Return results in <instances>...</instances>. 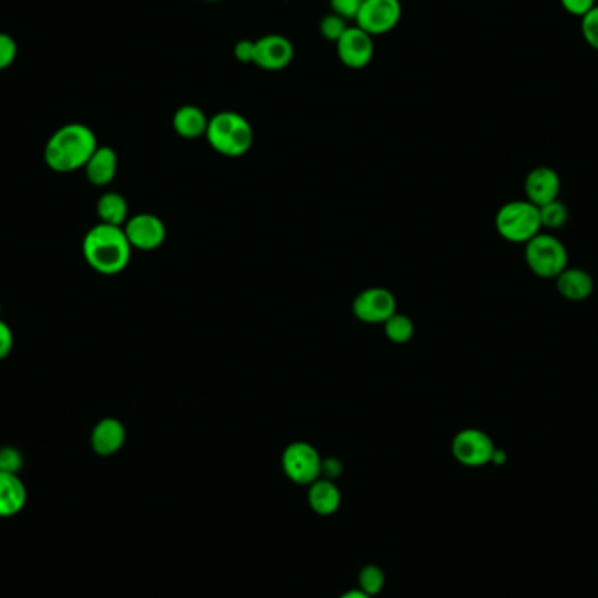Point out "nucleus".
Listing matches in <instances>:
<instances>
[{
  "instance_id": "obj_3",
  "label": "nucleus",
  "mask_w": 598,
  "mask_h": 598,
  "mask_svg": "<svg viewBox=\"0 0 598 598\" xmlns=\"http://www.w3.org/2000/svg\"><path fill=\"white\" fill-rule=\"evenodd\" d=\"M205 137L216 153L230 158L244 156L254 144V130L249 119L235 111L217 112L212 116Z\"/></svg>"
},
{
  "instance_id": "obj_25",
  "label": "nucleus",
  "mask_w": 598,
  "mask_h": 598,
  "mask_svg": "<svg viewBox=\"0 0 598 598\" xmlns=\"http://www.w3.org/2000/svg\"><path fill=\"white\" fill-rule=\"evenodd\" d=\"M25 459L23 453L16 446H2L0 448V471L2 473L20 474Z\"/></svg>"
},
{
  "instance_id": "obj_27",
  "label": "nucleus",
  "mask_w": 598,
  "mask_h": 598,
  "mask_svg": "<svg viewBox=\"0 0 598 598\" xmlns=\"http://www.w3.org/2000/svg\"><path fill=\"white\" fill-rule=\"evenodd\" d=\"M18 56V44L13 35L0 32V72L9 69Z\"/></svg>"
},
{
  "instance_id": "obj_34",
  "label": "nucleus",
  "mask_w": 598,
  "mask_h": 598,
  "mask_svg": "<svg viewBox=\"0 0 598 598\" xmlns=\"http://www.w3.org/2000/svg\"><path fill=\"white\" fill-rule=\"evenodd\" d=\"M0 312H2V305H0Z\"/></svg>"
},
{
  "instance_id": "obj_32",
  "label": "nucleus",
  "mask_w": 598,
  "mask_h": 598,
  "mask_svg": "<svg viewBox=\"0 0 598 598\" xmlns=\"http://www.w3.org/2000/svg\"><path fill=\"white\" fill-rule=\"evenodd\" d=\"M340 598H373L369 597L368 593L362 592L361 588L359 590H348V592L343 593Z\"/></svg>"
},
{
  "instance_id": "obj_7",
  "label": "nucleus",
  "mask_w": 598,
  "mask_h": 598,
  "mask_svg": "<svg viewBox=\"0 0 598 598\" xmlns=\"http://www.w3.org/2000/svg\"><path fill=\"white\" fill-rule=\"evenodd\" d=\"M403 18L401 0H364L361 11L355 18V27L366 34L385 35L392 32Z\"/></svg>"
},
{
  "instance_id": "obj_29",
  "label": "nucleus",
  "mask_w": 598,
  "mask_h": 598,
  "mask_svg": "<svg viewBox=\"0 0 598 598\" xmlns=\"http://www.w3.org/2000/svg\"><path fill=\"white\" fill-rule=\"evenodd\" d=\"M560 6L565 13L581 20L585 14L592 11L593 7L597 6V0H560Z\"/></svg>"
},
{
  "instance_id": "obj_9",
  "label": "nucleus",
  "mask_w": 598,
  "mask_h": 598,
  "mask_svg": "<svg viewBox=\"0 0 598 598\" xmlns=\"http://www.w3.org/2000/svg\"><path fill=\"white\" fill-rule=\"evenodd\" d=\"M340 62L348 69H364L375 56V41L359 27H348L336 42Z\"/></svg>"
},
{
  "instance_id": "obj_19",
  "label": "nucleus",
  "mask_w": 598,
  "mask_h": 598,
  "mask_svg": "<svg viewBox=\"0 0 598 598\" xmlns=\"http://www.w3.org/2000/svg\"><path fill=\"white\" fill-rule=\"evenodd\" d=\"M308 504L320 516H331L340 509V488L331 480L313 481L308 488Z\"/></svg>"
},
{
  "instance_id": "obj_17",
  "label": "nucleus",
  "mask_w": 598,
  "mask_h": 598,
  "mask_svg": "<svg viewBox=\"0 0 598 598\" xmlns=\"http://www.w3.org/2000/svg\"><path fill=\"white\" fill-rule=\"evenodd\" d=\"M28 492L20 474L0 471V518L20 515L27 506Z\"/></svg>"
},
{
  "instance_id": "obj_12",
  "label": "nucleus",
  "mask_w": 598,
  "mask_h": 598,
  "mask_svg": "<svg viewBox=\"0 0 598 598\" xmlns=\"http://www.w3.org/2000/svg\"><path fill=\"white\" fill-rule=\"evenodd\" d=\"M123 230L132 249H139V251H156L167 238L165 224L160 217L153 214H137L130 217Z\"/></svg>"
},
{
  "instance_id": "obj_16",
  "label": "nucleus",
  "mask_w": 598,
  "mask_h": 598,
  "mask_svg": "<svg viewBox=\"0 0 598 598\" xmlns=\"http://www.w3.org/2000/svg\"><path fill=\"white\" fill-rule=\"evenodd\" d=\"M555 284H557L558 294L572 303L586 301L595 289L592 275L583 268H574V266H567L555 279Z\"/></svg>"
},
{
  "instance_id": "obj_18",
  "label": "nucleus",
  "mask_w": 598,
  "mask_h": 598,
  "mask_svg": "<svg viewBox=\"0 0 598 598\" xmlns=\"http://www.w3.org/2000/svg\"><path fill=\"white\" fill-rule=\"evenodd\" d=\"M209 128L207 114L196 105H182L174 114V130L182 139L195 140L205 137Z\"/></svg>"
},
{
  "instance_id": "obj_31",
  "label": "nucleus",
  "mask_w": 598,
  "mask_h": 598,
  "mask_svg": "<svg viewBox=\"0 0 598 598\" xmlns=\"http://www.w3.org/2000/svg\"><path fill=\"white\" fill-rule=\"evenodd\" d=\"M254 53H256V41L251 39H242L233 48V55L240 63H254Z\"/></svg>"
},
{
  "instance_id": "obj_28",
  "label": "nucleus",
  "mask_w": 598,
  "mask_h": 598,
  "mask_svg": "<svg viewBox=\"0 0 598 598\" xmlns=\"http://www.w3.org/2000/svg\"><path fill=\"white\" fill-rule=\"evenodd\" d=\"M362 4H364V0H329L331 13L338 14L347 21H355Z\"/></svg>"
},
{
  "instance_id": "obj_23",
  "label": "nucleus",
  "mask_w": 598,
  "mask_h": 598,
  "mask_svg": "<svg viewBox=\"0 0 598 598\" xmlns=\"http://www.w3.org/2000/svg\"><path fill=\"white\" fill-rule=\"evenodd\" d=\"M383 586H385V574L378 565L362 567V571L359 572V588L362 592L368 593L369 597H375L382 592Z\"/></svg>"
},
{
  "instance_id": "obj_10",
  "label": "nucleus",
  "mask_w": 598,
  "mask_h": 598,
  "mask_svg": "<svg viewBox=\"0 0 598 598\" xmlns=\"http://www.w3.org/2000/svg\"><path fill=\"white\" fill-rule=\"evenodd\" d=\"M354 315L366 324H383L397 312L394 294L383 287H371L354 299Z\"/></svg>"
},
{
  "instance_id": "obj_14",
  "label": "nucleus",
  "mask_w": 598,
  "mask_h": 598,
  "mask_svg": "<svg viewBox=\"0 0 598 598\" xmlns=\"http://www.w3.org/2000/svg\"><path fill=\"white\" fill-rule=\"evenodd\" d=\"M126 441V427L118 418H102L91 431V450L100 457H111L118 453Z\"/></svg>"
},
{
  "instance_id": "obj_15",
  "label": "nucleus",
  "mask_w": 598,
  "mask_h": 598,
  "mask_svg": "<svg viewBox=\"0 0 598 598\" xmlns=\"http://www.w3.org/2000/svg\"><path fill=\"white\" fill-rule=\"evenodd\" d=\"M84 175L93 186L104 188L109 186L118 174V154L109 146H98L84 165Z\"/></svg>"
},
{
  "instance_id": "obj_22",
  "label": "nucleus",
  "mask_w": 598,
  "mask_h": 598,
  "mask_svg": "<svg viewBox=\"0 0 598 598\" xmlns=\"http://www.w3.org/2000/svg\"><path fill=\"white\" fill-rule=\"evenodd\" d=\"M385 324V334L392 343L403 345L413 338L415 334V324L410 317H406L403 313H394L390 319L383 322Z\"/></svg>"
},
{
  "instance_id": "obj_26",
  "label": "nucleus",
  "mask_w": 598,
  "mask_h": 598,
  "mask_svg": "<svg viewBox=\"0 0 598 598\" xmlns=\"http://www.w3.org/2000/svg\"><path fill=\"white\" fill-rule=\"evenodd\" d=\"M581 34L586 44L598 51V4L581 18Z\"/></svg>"
},
{
  "instance_id": "obj_2",
  "label": "nucleus",
  "mask_w": 598,
  "mask_h": 598,
  "mask_svg": "<svg viewBox=\"0 0 598 598\" xmlns=\"http://www.w3.org/2000/svg\"><path fill=\"white\" fill-rule=\"evenodd\" d=\"M83 256L93 272L112 277L130 265L132 245L123 228L98 223L84 235Z\"/></svg>"
},
{
  "instance_id": "obj_6",
  "label": "nucleus",
  "mask_w": 598,
  "mask_h": 598,
  "mask_svg": "<svg viewBox=\"0 0 598 598\" xmlns=\"http://www.w3.org/2000/svg\"><path fill=\"white\" fill-rule=\"evenodd\" d=\"M282 469L287 478L296 485H312L322 474L319 452L305 441L291 443L282 455Z\"/></svg>"
},
{
  "instance_id": "obj_24",
  "label": "nucleus",
  "mask_w": 598,
  "mask_h": 598,
  "mask_svg": "<svg viewBox=\"0 0 598 598\" xmlns=\"http://www.w3.org/2000/svg\"><path fill=\"white\" fill-rule=\"evenodd\" d=\"M348 28V21L343 20L338 14L329 13L320 20L319 30L320 35L329 42L340 41L341 35L345 34Z\"/></svg>"
},
{
  "instance_id": "obj_8",
  "label": "nucleus",
  "mask_w": 598,
  "mask_h": 598,
  "mask_svg": "<svg viewBox=\"0 0 598 598\" xmlns=\"http://www.w3.org/2000/svg\"><path fill=\"white\" fill-rule=\"evenodd\" d=\"M495 452L497 448L494 441L487 432L480 429H464L453 438V457L462 466L481 467L492 464Z\"/></svg>"
},
{
  "instance_id": "obj_13",
  "label": "nucleus",
  "mask_w": 598,
  "mask_h": 598,
  "mask_svg": "<svg viewBox=\"0 0 598 598\" xmlns=\"http://www.w3.org/2000/svg\"><path fill=\"white\" fill-rule=\"evenodd\" d=\"M525 200L534 203L536 207H543L546 203L555 202L560 196L562 179L557 170L550 167H537L530 170L525 177Z\"/></svg>"
},
{
  "instance_id": "obj_4",
  "label": "nucleus",
  "mask_w": 598,
  "mask_h": 598,
  "mask_svg": "<svg viewBox=\"0 0 598 598\" xmlns=\"http://www.w3.org/2000/svg\"><path fill=\"white\" fill-rule=\"evenodd\" d=\"M495 230L511 244H527L543 231L539 207L529 200L504 203L495 216Z\"/></svg>"
},
{
  "instance_id": "obj_20",
  "label": "nucleus",
  "mask_w": 598,
  "mask_h": 598,
  "mask_svg": "<svg viewBox=\"0 0 598 598\" xmlns=\"http://www.w3.org/2000/svg\"><path fill=\"white\" fill-rule=\"evenodd\" d=\"M97 216L100 223L109 224V226H118L123 228L128 217V203L126 198L119 193L109 191L98 198L97 202Z\"/></svg>"
},
{
  "instance_id": "obj_33",
  "label": "nucleus",
  "mask_w": 598,
  "mask_h": 598,
  "mask_svg": "<svg viewBox=\"0 0 598 598\" xmlns=\"http://www.w3.org/2000/svg\"><path fill=\"white\" fill-rule=\"evenodd\" d=\"M205 2H217V0H205Z\"/></svg>"
},
{
  "instance_id": "obj_35",
  "label": "nucleus",
  "mask_w": 598,
  "mask_h": 598,
  "mask_svg": "<svg viewBox=\"0 0 598 598\" xmlns=\"http://www.w3.org/2000/svg\"><path fill=\"white\" fill-rule=\"evenodd\" d=\"M284 2H289V0H284Z\"/></svg>"
},
{
  "instance_id": "obj_21",
  "label": "nucleus",
  "mask_w": 598,
  "mask_h": 598,
  "mask_svg": "<svg viewBox=\"0 0 598 598\" xmlns=\"http://www.w3.org/2000/svg\"><path fill=\"white\" fill-rule=\"evenodd\" d=\"M539 217H541V226L546 231L562 230L565 224L569 223V207L565 205L560 198L555 202L546 203L539 207Z\"/></svg>"
},
{
  "instance_id": "obj_30",
  "label": "nucleus",
  "mask_w": 598,
  "mask_h": 598,
  "mask_svg": "<svg viewBox=\"0 0 598 598\" xmlns=\"http://www.w3.org/2000/svg\"><path fill=\"white\" fill-rule=\"evenodd\" d=\"M14 347V334L13 329L9 327L7 322L0 319V361L7 359Z\"/></svg>"
},
{
  "instance_id": "obj_1",
  "label": "nucleus",
  "mask_w": 598,
  "mask_h": 598,
  "mask_svg": "<svg viewBox=\"0 0 598 598\" xmlns=\"http://www.w3.org/2000/svg\"><path fill=\"white\" fill-rule=\"evenodd\" d=\"M97 147V135L90 126L69 123L49 137L44 146V163L56 174H72L83 170Z\"/></svg>"
},
{
  "instance_id": "obj_11",
  "label": "nucleus",
  "mask_w": 598,
  "mask_h": 598,
  "mask_svg": "<svg viewBox=\"0 0 598 598\" xmlns=\"http://www.w3.org/2000/svg\"><path fill=\"white\" fill-rule=\"evenodd\" d=\"M294 60L293 42L286 35L268 34L256 41L254 65L266 72H280L287 69Z\"/></svg>"
},
{
  "instance_id": "obj_5",
  "label": "nucleus",
  "mask_w": 598,
  "mask_h": 598,
  "mask_svg": "<svg viewBox=\"0 0 598 598\" xmlns=\"http://www.w3.org/2000/svg\"><path fill=\"white\" fill-rule=\"evenodd\" d=\"M525 263L539 279L555 280L569 266V252L560 238L539 233L525 244Z\"/></svg>"
}]
</instances>
